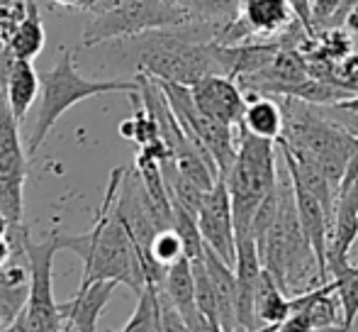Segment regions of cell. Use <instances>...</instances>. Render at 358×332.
Here are the masks:
<instances>
[{
    "label": "cell",
    "instance_id": "836d02e7",
    "mask_svg": "<svg viewBox=\"0 0 358 332\" xmlns=\"http://www.w3.org/2000/svg\"><path fill=\"white\" fill-rule=\"evenodd\" d=\"M57 3H59V5H64V8H71V10H73L76 5H78V0H57Z\"/></svg>",
    "mask_w": 358,
    "mask_h": 332
},
{
    "label": "cell",
    "instance_id": "5bb4252c",
    "mask_svg": "<svg viewBox=\"0 0 358 332\" xmlns=\"http://www.w3.org/2000/svg\"><path fill=\"white\" fill-rule=\"evenodd\" d=\"M205 266H208L210 281L215 286L217 305H220V328L224 332H241L239 315H236V300H239V289H236V271L231 264H227L215 249L205 244Z\"/></svg>",
    "mask_w": 358,
    "mask_h": 332
},
{
    "label": "cell",
    "instance_id": "d6986e66",
    "mask_svg": "<svg viewBox=\"0 0 358 332\" xmlns=\"http://www.w3.org/2000/svg\"><path fill=\"white\" fill-rule=\"evenodd\" d=\"M39 88H42V76L34 71L32 62H27V59H13L8 71V100L15 118L20 123L29 113Z\"/></svg>",
    "mask_w": 358,
    "mask_h": 332
},
{
    "label": "cell",
    "instance_id": "ba28073f",
    "mask_svg": "<svg viewBox=\"0 0 358 332\" xmlns=\"http://www.w3.org/2000/svg\"><path fill=\"white\" fill-rule=\"evenodd\" d=\"M190 22L183 5L176 0H132L127 5L110 10L103 15H93V22L83 29V47L117 42L134 34L149 32L161 27H178Z\"/></svg>",
    "mask_w": 358,
    "mask_h": 332
},
{
    "label": "cell",
    "instance_id": "1f68e13d",
    "mask_svg": "<svg viewBox=\"0 0 358 332\" xmlns=\"http://www.w3.org/2000/svg\"><path fill=\"white\" fill-rule=\"evenodd\" d=\"M10 233H13V223H10L8 215L0 210V237H8Z\"/></svg>",
    "mask_w": 358,
    "mask_h": 332
},
{
    "label": "cell",
    "instance_id": "6da1fadb",
    "mask_svg": "<svg viewBox=\"0 0 358 332\" xmlns=\"http://www.w3.org/2000/svg\"><path fill=\"white\" fill-rule=\"evenodd\" d=\"M217 29L220 25L185 22L178 27H161L117 39L115 57L134 69V74L193 85L210 74H222L217 57Z\"/></svg>",
    "mask_w": 358,
    "mask_h": 332
},
{
    "label": "cell",
    "instance_id": "4dcf8cb0",
    "mask_svg": "<svg viewBox=\"0 0 358 332\" xmlns=\"http://www.w3.org/2000/svg\"><path fill=\"white\" fill-rule=\"evenodd\" d=\"M13 254H15V247H13V242H10V237H0V269L10 264Z\"/></svg>",
    "mask_w": 358,
    "mask_h": 332
},
{
    "label": "cell",
    "instance_id": "2e32d148",
    "mask_svg": "<svg viewBox=\"0 0 358 332\" xmlns=\"http://www.w3.org/2000/svg\"><path fill=\"white\" fill-rule=\"evenodd\" d=\"M164 293L169 296L171 303L178 308V313L183 315V320L188 323L190 330H195L205 320V315L200 313L198 300H195V279H193V264L188 256H180L178 261L169 266L164 281Z\"/></svg>",
    "mask_w": 358,
    "mask_h": 332
},
{
    "label": "cell",
    "instance_id": "f546056e",
    "mask_svg": "<svg viewBox=\"0 0 358 332\" xmlns=\"http://www.w3.org/2000/svg\"><path fill=\"white\" fill-rule=\"evenodd\" d=\"M132 0H78L73 10H85V13H93V15H103L110 13V10L120 8V5H127Z\"/></svg>",
    "mask_w": 358,
    "mask_h": 332
},
{
    "label": "cell",
    "instance_id": "52a82bcc",
    "mask_svg": "<svg viewBox=\"0 0 358 332\" xmlns=\"http://www.w3.org/2000/svg\"><path fill=\"white\" fill-rule=\"evenodd\" d=\"M13 54L0 44V210L13 223L8 235L15 254H22V240L27 228L22 223L24 213V179H27V149L20 139V120L15 118L8 100V71Z\"/></svg>",
    "mask_w": 358,
    "mask_h": 332
},
{
    "label": "cell",
    "instance_id": "d6a6232c",
    "mask_svg": "<svg viewBox=\"0 0 358 332\" xmlns=\"http://www.w3.org/2000/svg\"><path fill=\"white\" fill-rule=\"evenodd\" d=\"M336 108L349 110V113H356L358 115V95H354V98H349V100H341V103H336Z\"/></svg>",
    "mask_w": 358,
    "mask_h": 332
},
{
    "label": "cell",
    "instance_id": "7a4b0ae2",
    "mask_svg": "<svg viewBox=\"0 0 358 332\" xmlns=\"http://www.w3.org/2000/svg\"><path fill=\"white\" fill-rule=\"evenodd\" d=\"M122 166L110 174L108 191L90 230L80 235L62 233V251H73L83 261L80 286H88L93 281H117L142 296L146 289L142 254L124 220L115 213V198L122 184Z\"/></svg>",
    "mask_w": 358,
    "mask_h": 332
},
{
    "label": "cell",
    "instance_id": "3957f363",
    "mask_svg": "<svg viewBox=\"0 0 358 332\" xmlns=\"http://www.w3.org/2000/svg\"><path fill=\"white\" fill-rule=\"evenodd\" d=\"M280 186V208L273 225L266 230L264 237L256 240L261 264L273 274L278 286L287 296L305 293L315 286L327 284L322 276L320 261L312 249L305 228L297 215L295 191H292L290 174L278 179Z\"/></svg>",
    "mask_w": 358,
    "mask_h": 332
},
{
    "label": "cell",
    "instance_id": "d4e9b609",
    "mask_svg": "<svg viewBox=\"0 0 358 332\" xmlns=\"http://www.w3.org/2000/svg\"><path fill=\"white\" fill-rule=\"evenodd\" d=\"M193 264V279H195V300H198V308L205 318L213 325L220 328V305H217V293L215 286L210 281L208 266H205V256L198 261H190Z\"/></svg>",
    "mask_w": 358,
    "mask_h": 332
},
{
    "label": "cell",
    "instance_id": "4fadbf2b",
    "mask_svg": "<svg viewBox=\"0 0 358 332\" xmlns=\"http://www.w3.org/2000/svg\"><path fill=\"white\" fill-rule=\"evenodd\" d=\"M117 281H93L88 286H78V293L66 303H59L64 328L66 332H98L100 315L113 298Z\"/></svg>",
    "mask_w": 358,
    "mask_h": 332
},
{
    "label": "cell",
    "instance_id": "7c38bea8",
    "mask_svg": "<svg viewBox=\"0 0 358 332\" xmlns=\"http://www.w3.org/2000/svg\"><path fill=\"white\" fill-rule=\"evenodd\" d=\"M190 93H193L195 105L220 123L239 127L244 120L246 93L236 83V78L224 76V74H210L190 85Z\"/></svg>",
    "mask_w": 358,
    "mask_h": 332
},
{
    "label": "cell",
    "instance_id": "277c9868",
    "mask_svg": "<svg viewBox=\"0 0 358 332\" xmlns=\"http://www.w3.org/2000/svg\"><path fill=\"white\" fill-rule=\"evenodd\" d=\"M280 105L285 113V127L280 139L315 157L339 195L346 166L358 152V134L346 130L334 118H327L320 105H310L297 98H280Z\"/></svg>",
    "mask_w": 358,
    "mask_h": 332
},
{
    "label": "cell",
    "instance_id": "8fae6325",
    "mask_svg": "<svg viewBox=\"0 0 358 332\" xmlns=\"http://www.w3.org/2000/svg\"><path fill=\"white\" fill-rule=\"evenodd\" d=\"M198 225L203 240L210 249H215L227 264H236V233H234V213H231V198L227 188V179L220 176L213 188L205 193L203 205L198 213Z\"/></svg>",
    "mask_w": 358,
    "mask_h": 332
},
{
    "label": "cell",
    "instance_id": "ac0fdd59",
    "mask_svg": "<svg viewBox=\"0 0 358 332\" xmlns=\"http://www.w3.org/2000/svg\"><path fill=\"white\" fill-rule=\"evenodd\" d=\"M29 300V266L8 264L0 269V323L8 328Z\"/></svg>",
    "mask_w": 358,
    "mask_h": 332
},
{
    "label": "cell",
    "instance_id": "e0dca14e",
    "mask_svg": "<svg viewBox=\"0 0 358 332\" xmlns=\"http://www.w3.org/2000/svg\"><path fill=\"white\" fill-rule=\"evenodd\" d=\"M246 93V110H244V125L251 134L264 139L278 142L283 137L285 127V113L280 98L268 93H256V90H244Z\"/></svg>",
    "mask_w": 358,
    "mask_h": 332
},
{
    "label": "cell",
    "instance_id": "9a60e30c",
    "mask_svg": "<svg viewBox=\"0 0 358 332\" xmlns=\"http://www.w3.org/2000/svg\"><path fill=\"white\" fill-rule=\"evenodd\" d=\"M241 20L249 27L251 37L266 39L273 34H283L297 18L290 0H244Z\"/></svg>",
    "mask_w": 358,
    "mask_h": 332
},
{
    "label": "cell",
    "instance_id": "44dd1931",
    "mask_svg": "<svg viewBox=\"0 0 358 332\" xmlns=\"http://www.w3.org/2000/svg\"><path fill=\"white\" fill-rule=\"evenodd\" d=\"M44 44H47V29L42 22V13H39V5L34 0H29L27 18L20 22V27L15 29L13 39H10L8 49L15 59H37L42 54Z\"/></svg>",
    "mask_w": 358,
    "mask_h": 332
},
{
    "label": "cell",
    "instance_id": "9c48e42d",
    "mask_svg": "<svg viewBox=\"0 0 358 332\" xmlns=\"http://www.w3.org/2000/svg\"><path fill=\"white\" fill-rule=\"evenodd\" d=\"M24 261L29 266V300L27 315L29 332H66L59 303H54V256L62 251V233H52L44 240H32L29 233L22 240Z\"/></svg>",
    "mask_w": 358,
    "mask_h": 332
},
{
    "label": "cell",
    "instance_id": "7402d4cb",
    "mask_svg": "<svg viewBox=\"0 0 358 332\" xmlns=\"http://www.w3.org/2000/svg\"><path fill=\"white\" fill-rule=\"evenodd\" d=\"M331 281L336 286V296H339L341 313H344V323L341 332H351L358 318V264H344L329 271Z\"/></svg>",
    "mask_w": 358,
    "mask_h": 332
},
{
    "label": "cell",
    "instance_id": "d590c367",
    "mask_svg": "<svg viewBox=\"0 0 358 332\" xmlns=\"http://www.w3.org/2000/svg\"><path fill=\"white\" fill-rule=\"evenodd\" d=\"M176 3H180V0H176Z\"/></svg>",
    "mask_w": 358,
    "mask_h": 332
},
{
    "label": "cell",
    "instance_id": "cb8c5ba5",
    "mask_svg": "<svg viewBox=\"0 0 358 332\" xmlns=\"http://www.w3.org/2000/svg\"><path fill=\"white\" fill-rule=\"evenodd\" d=\"M173 228L183 240V251L190 261H198L205 256V240L200 233L198 215H193L190 210H185L183 205L173 203Z\"/></svg>",
    "mask_w": 358,
    "mask_h": 332
},
{
    "label": "cell",
    "instance_id": "5b68a950",
    "mask_svg": "<svg viewBox=\"0 0 358 332\" xmlns=\"http://www.w3.org/2000/svg\"><path fill=\"white\" fill-rule=\"evenodd\" d=\"M105 93H139V78H108V81H90L78 74L73 64V54L69 49L62 52V59L57 67L42 74V103H39V113L34 120V127L29 132L24 149L27 157L32 159L59 123L64 113L73 105H78L85 98H95V95Z\"/></svg>",
    "mask_w": 358,
    "mask_h": 332
},
{
    "label": "cell",
    "instance_id": "83f0119b",
    "mask_svg": "<svg viewBox=\"0 0 358 332\" xmlns=\"http://www.w3.org/2000/svg\"><path fill=\"white\" fill-rule=\"evenodd\" d=\"M29 0H0V44L8 47L15 29L27 18Z\"/></svg>",
    "mask_w": 358,
    "mask_h": 332
},
{
    "label": "cell",
    "instance_id": "f1b7e54d",
    "mask_svg": "<svg viewBox=\"0 0 358 332\" xmlns=\"http://www.w3.org/2000/svg\"><path fill=\"white\" fill-rule=\"evenodd\" d=\"M312 5V22L315 25H324L331 18H336V13L341 10L344 0H310Z\"/></svg>",
    "mask_w": 358,
    "mask_h": 332
},
{
    "label": "cell",
    "instance_id": "484cf974",
    "mask_svg": "<svg viewBox=\"0 0 358 332\" xmlns=\"http://www.w3.org/2000/svg\"><path fill=\"white\" fill-rule=\"evenodd\" d=\"M156 286H146L144 293L137 296V308L122 332H159V300H156Z\"/></svg>",
    "mask_w": 358,
    "mask_h": 332
},
{
    "label": "cell",
    "instance_id": "4316f807",
    "mask_svg": "<svg viewBox=\"0 0 358 332\" xmlns=\"http://www.w3.org/2000/svg\"><path fill=\"white\" fill-rule=\"evenodd\" d=\"M151 256H154V261H159L161 266H166V269H169L173 261H178L180 256H185L183 240L176 233V228L161 230V233L156 235L154 242H151Z\"/></svg>",
    "mask_w": 358,
    "mask_h": 332
},
{
    "label": "cell",
    "instance_id": "8992f818",
    "mask_svg": "<svg viewBox=\"0 0 358 332\" xmlns=\"http://www.w3.org/2000/svg\"><path fill=\"white\" fill-rule=\"evenodd\" d=\"M224 179L231 198L236 237L254 235L251 225H254L256 210L278 184L273 139L256 137L244 125H239V152Z\"/></svg>",
    "mask_w": 358,
    "mask_h": 332
},
{
    "label": "cell",
    "instance_id": "e575fe53",
    "mask_svg": "<svg viewBox=\"0 0 358 332\" xmlns=\"http://www.w3.org/2000/svg\"><path fill=\"white\" fill-rule=\"evenodd\" d=\"M3 330H5V328H3V323H0V332H3Z\"/></svg>",
    "mask_w": 358,
    "mask_h": 332
},
{
    "label": "cell",
    "instance_id": "ffe728a7",
    "mask_svg": "<svg viewBox=\"0 0 358 332\" xmlns=\"http://www.w3.org/2000/svg\"><path fill=\"white\" fill-rule=\"evenodd\" d=\"M292 313V296H287L271 271H261L256 291V318L264 328H278Z\"/></svg>",
    "mask_w": 358,
    "mask_h": 332
},
{
    "label": "cell",
    "instance_id": "30bf717a",
    "mask_svg": "<svg viewBox=\"0 0 358 332\" xmlns=\"http://www.w3.org/2000/svg\"><path fill=\"white\" fill-rule=\"evenodd\" d=\"M161 90L169 98L171 110L176 113L178 123L183 125V130L195 139L198 144H203L210 154H213L217 169H220V176H224L227 171L231 169V164L236 162V152H239V134H234L231 125H224L220 120L205 115L203 110L195 105L193 93H190V85H180L173 81H159Z\"/></svg>",
    "mask_w": 358,
    "mask_h": 332
},
{
    "label": "cell",
    "instance_id": "603a6c76",
    "mask_svg": "<svg viewBox=\"0 0 358 332\" xmlns=\"http://www.w3.org/2000/svg\"><path fill=\"white\" fill-rule=\"evenodd\" d=\"M190 22L224 25L241 15L244 0H180Z\"/></svg>",
    "mask_w": 358,
    "mask_h": 332
}]
</instances>
